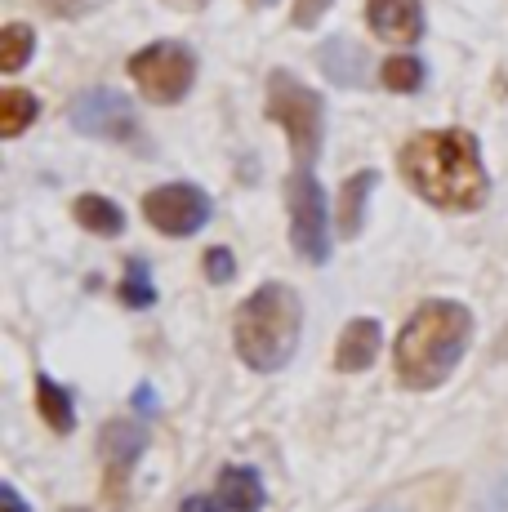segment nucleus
<instances>
[{"mask_svg": "<svg viewBox=\"0 0 508 512\" xmlns=\"http://www.w3.org/2000/svg\"><path fill=\"white\" fill-rule=\"evenodd\" d=\"M134 406H139V410H152V406H156L152 388H139V392H134Z\"/></svg>", "mask_w": 508, "mask_h": 512, "instance_id": "26", "label": "nucleus"}, {"mask_svg": "<svg viewBox=\"0 0 508 512\" xmlns=\"http://www.w3.org/2000/svg\"><path fill=\"white\" fill-rule=\"evenodd\" d=\"M379 348H384V330H379V321H370V317L348 321L344 334H339V343H335V370H344V374L370 370L375 357H379Z\"/></svg>", "mask_w": 508, "mask_h": 512, "instance_id": "11", "label": "nucleus"}, {"mask_svg": "<svg viewBox=\"0 0 508 512\" xmlns=\"http://www.w3.org/2000/svg\"><path fill=\"white\" fill-rule=\"evenodd\" d=\"M317 63L335 85H361L366 72H370L366 49H361L357 41H348V36H330V41L317 49Z\"/></svg>", "mask_w": 508, "mask_h": 512, "instance_id": "12", "label": "nucleus"}, {"mask_svg": "<svg viewBox=\"0 0 508 512\" xmlns=\"http://www.w3.org/2000/svg\"><path fill=\"white\" fill-rule=\"evenodd\" d=\"M214 495H219V504L228 508V512H259L263 508V481H259V472L254 468H223L219 472V490H214Z\"/></svg>", "mask_w": 508, "mask_h": 512, "instance_id": "13", "label": "nucleus"}, {"mask_svg": "<svg viewBox=\"0 0 508 512\" xmlns=\"http://www.w3.org/2000/svg\"><path fill=\"white\" fill-rule=\"evenodd\" d=\"M370 512H406V508H397V504H379V508H370Z\"/></svg>", "mask_w": 508, "mask_h": 512, "instance_id": "27", "label": "nucleus"}, {"mask_svg": "<svg viewBox=\"0 0 508 512\" xmlns=\"http://www.w3.org/2000/svg\"><path fill=\"white\" fill-rule=\"evenodd\" d=\"M250 5H259V9H263V5H277V0H250Z\"/></svg>", "mask_w": 508, "mask_h": 512, "instance_id": "29", "label": "nucleus"}, {"mask_svg": "<svg viewBox=\"0 0 508 512\" xmlns=\"http://www.w3.org/2000/svg\"><path fill=\"white\" fill-rule=\"evenodd\" d=\"M379 174L375 170H361L353 179H344V192H339V236H357L361 223H366V201L375 192Z\"/></svg>", "mask_w": 508, "mask_h": 512, "instance_id": "14", "label": "nucleus"}, {"mask_svg": "<svg viewBox=\"0 0 508 512\" xmlns=\"http://www.w3.org/2000/svg\"><path fill=\"white\" fill-rule=\"evenodd\" d=\"M72 512H85V508H72Z\"/></svg>", "mask_w": 508, "mask_h": 512, "instance_id": "30", "label": "nucleus"}, {"mask_svg": "<svg viewBox=\"0 0 508 512\" xmlns=\"http://www.w3.org/2000/svg\"><path fill=\"white\" fill-rule=\"evenodd\" d=\"M72 214H76V223H81L85 232H94V236H121V232H125V214H121V205L107 201V196H99V192L76 196Z\"/></svg>", "mask_w": 508, "mask_h": 512, "instance_id": "15", "label": "nucleus"}, {"mask_svg": "<svg viewBox=\"0 0 508 512\" xmlns=\"http://www.w3.org/2000/svg\"><path fill=\"white\" fill-rule=\"evenodd\" d=\"M205 277L214 285H228L237 277V259H232V250H223V245H214V250H205Z\"/></svg>", "mask_w": 508, "mask_h": 512, "instance_id": "21", "label": "nucleus"}, {"mask_svg": "<svg viewBox=\"0 0 508 512\" xmlns=\"http://www.w3.org/2000/svg\"><path fill=\"white\" fill-rule=\"evenodd\" d=\"M121 303H125V308H152V303H156V285H152L148 263H143V259H130V263H125Z\"/></svg>", "mask_w": 508, "mask_h": 512, "instance_id": "20", "label": "nucleus"}, {"mask_svg": "<svg viewBox=\"0 0 508 512\" xmlns=\"http://www.w3.org/2000/svg\"><path fill=\"white\" fill-rule=\"evenodd\" d=\"M36 49V32L27 23H9L5 32H0V72H23V63L32 58Z\"/></svg>", "mask_w": 508, "mask_h": 512, "instance_id": "18", "label": "nucleus"}, {"mask_svg": "<svg viewBox=\"0 0 508 512\" xmlns=\"http://www.w3.org/2000/svg\"><path fill=\"white\" fill-rule=\"evenodd\" d=\"M366 23L379 41L415 45L424 36V9H419V0H370Z\"/></svg>", "mask_w": 508, "mask_h": 512, "instance_id": "10", "label": "nucleus"}, {"mask_svg": "<svg viewBox=\"0 0 508 512\" xmlns=\"http://www.w3.org/2000/svg\"><path fill=\"white\" fill-rule=\"evenodd\" d=\"M99 446H103V459H107V481H112V495L121 499L125 477H130V468L139 464V455L148 450V432H143L139 423H130V419H112L103 428Z\"/></svg>", "mask_w": 508, "mask_h": 512, "instance_id": "9", "label": "nucleus"}, {"mask_svg": "<svg viewBox=\"0 0 508 512\" xmlns=\"http://www.w3.org/2000/svg\"><path fill=\"white\" fill-rule=\"evenodd\" d=\"M268 116L286 130L299 165H308L312 156L321 152V98L312 94L295 72L268 76Z\"/></svg>", "mask_w": 508, "mask_h": 512, "instance_id": "4", "label": "nucleus"}, {"mask_svg": "<svg viewBox=\"0 0 508 512\" xmlns=\"http://www.w3.org/2000/svg\"><path fill=\"white\" fill-rule=\"evenodd\" d=\"M50 14H58V18H76V14H85V9L94 5V0H41Z\"/></svg>", "mask_w": 508, "mask_h": 512, "instance_id": "23", "label": "nucleus"}, {"mask_svg": "<svg viewBox=\"0 0 508 512\" xmlns=\"http://www.w3.org/2000/svg\"><path fill=\"white\" fill-rule=\"evenodd\" d=\"M0 512H27L23 495L14 490V481H5V486H0Z\"/></svg>", "mask_w": 508, "mask_h": 512, "instance_id": "25", "label": "nucleus"}, {"mask_svg": "<svg viewBox=\"0 0 508 512\" xmlns=\"http://www.w3.org/2000/svg\"><path fill=\"white\" fill-rule=\"evenodd\" d=\"M67 121L85 134V139H107V143H134L139 139V116L134 103L116 90H85L72 98Z\"/></svg>", "mask_w": 508, "mask_h": 512, "instance_id": "7", "label": "nucleus"}, {"mask_svg": "<svg viewBox=\"0 0 508 512\" xmlns=\"http://www.w3.org/2000/svg\"><path fill=\"white\" fill-rule=\"evenodd\" d=\"M36 121V98L27 90H0V139H18Z\"/></svg>", "mask_w": 508, "mask_h": 512, "instance_id": "17", "label": "nucleus"}, {"mask_svg": "<svg viewBox=\"0 0 508 512\" xmlns=\"http://www.w3.org/2000/svg\"><path fill=\"white\" fill-rule=\"evenodd\" d=\"M130 81L139 85L148 103H179L197 81V58L179 41H156L130 58Z\"/></svg>", "mask_w": 508, "mask_h": 512, "instance_id": "5", "label": "nucleus"}, {"mask_svg": "<svg viewBox=\"0 0 508 512\" xmlns=\"http://www.w3.org/2000/svg\"><path fill=\"white\" fill-rule=\"evenodd\" d=\"M286 205H290V241L308 263L330 259V228H326V196L321 183L312 179L308 165H299L286 183Z\"/></svg>", "mask_w": 508, "mask_h": 512, "instance_id": "6", "label": "nucleus"}, {"mask_svg": "<svg viewBox=\"0 0 508 512\" xmlns=\"http://www.w3.org/2000/svg\"><path fill=\"white\" fill-rule=\"evenodd\" d=\"M143 214L156 232L165 236H192L210 223V196L192 183H165L143 196Z\"/></svg>", "mask_w": 508, "mask_h": 512, "instance_id": "8", "label": "nucleus"}, {"mask_svg": "<svg viewBox=\"0 0 508 512\" xmlns=\"http://www.w3.org/2000/svg\"><path fill=\"white\" fill-rule=\"evenodd\" d=\"M379 81H384L393 94H415L419 85H424V63H419L415 54H393V58H384V67H379Z\"/></svg>", "mask_w": 508, "mask_h": 512, "instance_id": "19", "label": "nucleus"}, {"mask_svg": "<svg viewBox=\"0 0 508 512\" xmlns=\"http://www.w3.org/2000/svg\"><path fill=\"white\" fill-rule=\"evenodd\" d=\"M179 512H228V508L219 504V495H192V499H188V504H183Z\"/></svg>", "mask_w": 508, "mask_h": 512, "instance_id": "24", "label": "nucleus"}, {"mask_svg": "<svg viewBox=\"0 0 508 512\" xmlns=\"http://www.w3.org/2000/svg\"><path fill=\"white\" fill-rule=\"evenodd\" d=\"M170 5H205V0H170Z\"/></svg>", "mask_w": 508, "mask_h": 512, "instance_id": "28", "label": "nucleus"}, {"mask_svg": "<svg viewBox=\"0 0 508 512\" xmlns=\"http://www.w3.org/2000/svg\"><path fill=\"white\" fill-rule=\"evenodd\" d=\"M36 410H41V419L50 423L54 432H72L76 428L72 392H67L63 383H54L50 374H36Z\"/></svg>", "mask_w": 508, "mask_h": 512, "instance_id": "16", "label": "nucleus"}, {"mask_svg": "<svg viewBox=\"0 0 508 512\" xmlns=\"http://www.w3.org/2000/svg\"><path fill=\"white\" fill-rule=\"evenodd\" d=\"M402 179L428 205L451 214H468L486 205V165L477 139L468 130H424L402 147Z\"/></svg>", "mask_w": 508, "mask_h": 512, "instance_id": "1", "label": "nucleus"}, {"mask_svg": "<svg viewBox=\"0 0 508 512\" xmlns=\"http://www.w3.org/2000/svg\"><path fill=\"white\" fill-rule=\"evenodd\" d=\"M335 5V0H295V9H290V23L295 27H317L321 14Z\"/></svg>", "mask_w": 508, "mask_h": 512, "instance_id": "22", "label": "nucleus"}, {"mask_svg": "<svg viewBox=\"0 0 508 512\" xmlns=\"http://www.w3.org/2000/svg\"><path fill=\"white\" fill-rule=\"evenodd\" d=\"M473 339V312L455 299H428L410 312V321L397 334L393 348V366L397 379L415 392L442 388L455 374L459 357L468 352Z\"/></svg>", "mask_w": 508, "mask_h": 512, "instance_id": "2", "label": "nucleus"}, {"mask_svg": "<svg viewBox=\"0 0 508 512\" xmlns=\"http://www.w3.org/2000/svg\"><path fill=\"white\" fill-rule=\"evenodd\" d=\"M299 330H304V303H299V294L281 281H268L237 308L232 343H237V357L250 370L272 374L295 357Z\"/></svg>", "mask_w": 508, "mask_h": 512, "instance_id": "3", "label": "nucleus"}]
</instances>
